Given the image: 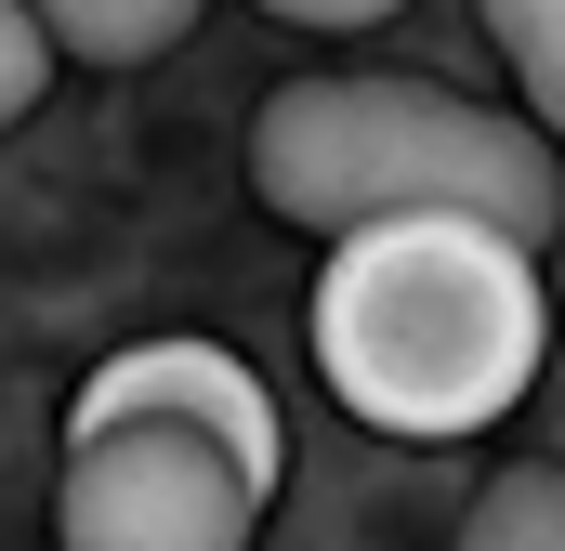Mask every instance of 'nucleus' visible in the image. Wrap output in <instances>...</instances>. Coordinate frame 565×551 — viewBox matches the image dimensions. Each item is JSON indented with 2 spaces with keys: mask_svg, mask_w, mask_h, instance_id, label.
<instances>
[{
  "mask_svg": "<svg viewBox=\"0 0 565 551\" xmlns=\"http://www.w3.org/2000/svg\"><path fill=\"white\" fill-rule=\"evenodd\" d=\"M302 328H316V381L369 433L460 446V433L526 408L540 342H553V302H540V250L422 210V224L329 237V276H316Z\"/></svg>",
  "mask_w": 565,
  "mask_h": 551,
  "instance_id": "f257e3e1",
  "label": "nucleus"
},
{
  "mask_svg": "<svg viewBox=\"0 0 565 551\" xmlns=\"http://www.w3.org/2000/svg\"><path fill=\"white\" fill-rule=\"evenodd\" d=\"M250 197L302 224V237H355V224H487L513 250H553L565 171L553 132L513 106H473L447 79H395V66H329L289 79L250 119Z\"/></svg>",
  "mask_w": 565,
  "mask_h": 551,
  "instance_id": "f03ea898",
  "label": "nucleus"
},
{
  "mask_svg": "<svg viewBox=\"0 0 565 551\" xmlns=\"http://www.w3.org/2000/svg\"><path fill=\"white\" fill-rule=\"evenodd\" d=\"M264 473H237L211 433H66V486H53V539L66 551H250L264 526Z\"/></svg>",
  "mask_w": 565,
  "mask_h": 551,
  "instance_id": "7ed1b4c3",
  "label": "nucleus"
},
{
  "mask_svg": "<svg viewBox=\"0 0 565 551\" xmlns=\"http://www.w3.org/2000/svg\"><path fill=\"white\" fill-rule=\"evenodd\" d=\"M119 420H145V433H211L237 473H264L277 486L289 433H277V395L250 381V355H224V342H132V355H106L93 381H79V408H66V433H119Z\"/></svg>",
  "mask_w": 565,
  "mask_h": 551,
  "instance_id": "20e7f679",
  "label": "nucleus"
},
{
  "mask_svg": "<svg viewBox=\"0 0 565 551\" xmlns=\"http://www.w3.org/2000/svg\"><path fill=\"white\" fill-rule=\"evenodd\" d=\"M211 0H26V26L53 40V66H145L198 26Z\"/></svg>",
  "mask_w": 565,
  "mask_h": 551,
  "instance_id": "39448f33",
  "label": "nucleus"
},
{
  "mask_svg": "<svg viewBox=\"0 0 565 551\" xmlns=\"http://www.w3.org/2000/svg\"><path fill=\"white\" fill-rule=\"evenodd\" d=\"M487 40L513 66V119H553L565 106V0H487Z\"/></svg>",
  "mask_w": 565,
  "mask_h": 551,
  "instance_id": "423d86ee",
  "label": "nucleus"
},
{
  "mask_svg": "<svg viewBox=\"0 0 565 551\" xmlns=\"http://www.w3.org/2000/svg\"><path fill=\"white\" fill-rule=\"evenodd\" d=\"M460 551H565V486L526 460V473H500L473 512H460Z\"/></svg>",
  "mask_w": 565,
  "mask_h": 551,
  "instance_id": "0eeeda50",
  "label": "nucleus"
},
{
  "mask_svg": "<svg viewBox=\"0 0 565 551\" xmlns=\"http://www.w3.org/2000/svg\"><path fill=\"white\" fill-rule=\"evenodd\" d=\"M40 93H53V40L26 26V0H0V132H13Z\"/></svg>",
  "mask_w": 565,
  "mask_h": 551,
  "instance_id": "6e6552de",
  "label": "nucleus"
},
{
  "mask_svg": "<svg viewBox=\"0 0 565 551\" xmlns=\"http://www.w3.org/2000/svg\"><path fill=\"white\" fill-rule=\"evenodd\" d=\"M277 26H382V13H408V0H264Z\"/></svg>",
  "mask_w": 565,
  "mask_h": 551,
  "instance_id": "1a4fd4ad",
  "label": "nucleus"
}]
</instances>
